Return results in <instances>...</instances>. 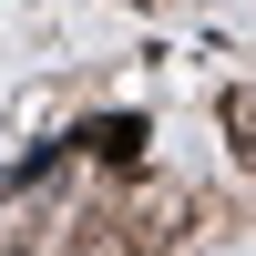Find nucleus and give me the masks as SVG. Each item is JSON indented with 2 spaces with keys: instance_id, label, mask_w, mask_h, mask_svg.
Listing matches in <instances>:
<instances>
[{
  "instance_id": "nucleus-3",
  "label": "nucleus",
  "mask_w": 256,
  "mask_h": 256,
  "mask_svg": "<svg viewBox=\"0 0 256 256\" xmlns=\"http://www.w3.org/2000/svg\"><path fill=\"white\" fill-rule=\"evenodd\" d=\"M216 113H226V134H236V154H246V174H256V82H236Z\"/></svg>"
},
{
  "instance_id": "nucleus-2",
  "label": "nucleus",
  "mask_w": 256,
  "mask_h": 256,
  "mask_svg": "<svg viewBox=\"0 0 256 256\" xmlns=\"http://www.w3.org/2000/svg\"><path fill=\"white\" fill-rule=\"evenodd\" d=\"M72 154H92V164H144V113H92L72 134Z\"/></svg>"
},
{
  "instance_id": "nucleus-1",
  "label": "nucleus",
  "mask_w": 256,
  "mask_h": 256,
  "mask_svg": "<svg viewBox=\"0 0 256 256\" xmlns=\"http://www.w3.org/2000/svg\"><path fill=\"white\" fill-rule=\"evenodd\" d=\"M195 216H205V205L184 195V184H154V174H144V184L113 195V246L123 256H174L184 236H195Z\"/></svg>"
}]
</instances>
